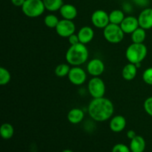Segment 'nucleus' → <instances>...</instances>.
<instances>
[{
    "label": "nucleus",
    "instance_id": "f257e3e1",
    "mask_svg": "<svg viewBox=\"0 0 152 152\" xmlns=\"http://www.w3.org/2000/svg\"><path fill=\"white\" fill-rule=\"evenodd\" d=\"M92 120L96 122H105L112 117L114 112L113 102L105 97L93 98L88 108Z\"/></svg>",
    "mask_w": 152,
    "mask_h": 152
},
{
    "label": "nucleus",
    "instance_id": "f03ea898",
    "mask_svg": "<svg viewBox=\"0 0 152 152\" xmlns=\"http://www.w3.org/2000/svg\"><path fill=\"white\" fill-rule=\"evenodd\" d=\"M89 56L88 49L83 43L70 46L65 53L67 62L72 66H80L88 60Z\"/></svg>",
    "mask_w": 152,
    "mask_h": 152
},
{
    "label": "nucleus",
    "instance_id": "7ed1b4c3",
    "mask_svg": "<svg viewBox=\"0 0 152 152\" xmlns=\"http://www.w3.org/2000/svg\"><path fill=\"white\" fill-rule=\"evenodd\" d=\"M148 49L144 43H132L126 50V57L129 62L133 64L141 63L145 59Z\"/></svg>",
    "mask_w": 152,
    "mask_h": 152
},
{
    "label": "nucleus",
    "instance_id": "20e7f679",
    "mask_svg": "<svg viewBox=\"0 0 152 152\" xmlns=\"http://www.w3.org/2000/svg\"><path fill=\"white\" fill-rule=\"evenodd\" d=\"M46 10L42 0H25L22 6L24 14L29 18H37L43 14Z\"/></svg>",
    "mask_w": 152,
    "mask_h": 152
},
{
    "label": "nucleus",
    "instance_id": "39448f33",
    "mask_svg": "<svg viewBox=\"0 0 152 152\" xmlns=\"http://www.w3.org/2000/svg\"><path fill=\"white\" fill-rule=\"evenodd\" d=\"M103 36L108 42L118 44L124 39L125 33L122 30L120 25L110 23L103 29Z\"/></svg>",
    "mask_w": 152,
    "mask_h": 152
},
{
    "label": "nucleus",
    "instance_id": "423d86ee",
    "mask_svg": "<svg viewBox=\"0 0 152 152\" xmlns=\"http://www.w3.org/2000/svg\"><path fill=\"white\" fill-rule=\"evenodd\" d=\"M89 94L93 98L103 97L105 94V85L99 77H93L88 84Z\"/></svg>",
    "mask_w": 152,
    "mask_h": 152
},
{
    "label": "nucleus",
    "instance_id": "0eeeda50",
    "mask_svg": "<svg viewBox=\"0 0 152 152\" xmlns=\"http://www.w3.org/2000/svg\"><path fill=\"white\" fill-rule=\"evenodd\" d=\"M55 29H56V34L59 37H63V38H68L70 36L75 34L76 26L72 20L62 19L59 20Z\"/></svg>",
    "mask_w": 152,
    "mask_h": 152
},
{
    "label": "nucleus",
    "instance_id": "6e6552de",
    "mask_svg": "<svg viewBox=\"0 0 152 152\" xmlns=\"http://www.w3.org/2000/svg\"><path fill=\"white\" fill-rule=\"evenodd\" d=\"M68 78L74 86H81L86 81L87 74L80 66H73L70 70Z\"/></svg>",
    "mask_w": 152,
    "mask_h": 152
},
{
    "label": "nucleus",
    "instance_id": "1a4fd4ad",
    "mask_svg": "<svg viewBox=\"0 0 152 152\" xmlns=\"http://www.w3.org/2000/svg\"><path fill=\"white\" fill-rule=\"evenodd\" d=\"M92 24L96 28H104L110 24L109 14L103 10H96L92 13L91 18Z\"/></svg>",
    "mask_w": 152,
    "mask_h": 152
},
{
    "label": "nucleus",
    "instance_id": "9d476101",
    "mask_svg": "<svg viewBox=\"0 0 152 152\" xmlns=\"http://www.w3.org/2000/svg\"><path fill=\"white\" fill-rule=\"evenodd\" d=\"M105 71V64L101 59H91L87 65V71L92 77H99Z\"/></svg>",
    "mask_w": 152,
    "mask_h": 152
},
{
    "label": "nucleus",
    "instance_id": "9b49d317",
    "mask_svg": "<svg viewBox=\"0 0 152 152\" xmlns=\"http://www.w3.org/2000/svg\"><path fill=\"white\" fill-rule=\"evenodd\" d=\"M139 25L145 30L152 28V8H145L140 12L137 17Z\"/></svg>",
    "mask_w": 152,
    "mask_h": 152
},
{
    "label": "nucleus",
    "instance_id": "f8f14e48",
    "mask_svg": "<svg viewBox=\"0 0 152 152\" xmlns=\"http://www.w3.org/2000/svg\"><path fill=\"white\" fill-rule=\"evenodd\" d=\"M120 25L123 32L126 34H132L140 27L138 19L133 16H126Z\"/></svg>",
    "mask_w": 152,
    "mask_h": 152
},
{
    "label": "nucleus",
    "instance_id": "ddd939ff",
    "mask_svg": "<svg viewBox=\"0 0 152 152\" xmlns=\"http://www.w3.org/2000/svg\"><path fill=\"white\" fill-rule=\"evenodd\" d=\"M126 126V120L123 116L117 115L111 117L109 128L113 132L120 133L123 132Z\"/></svg>",
    "mask_w": 152,
    "mask_h": 152
},
{
    "label": "nucleus",
    "instance_id": "4468645a",
    "mask_svg": "<svg viewBox=\"0 0 152 152\" xmlns=\"http://www.w3.org/2000/svg\"><path fill=\"white\" fill-rule=\"evenodd\" d=\"M77 35L80 39V42L86 45L93 40L94 37V31L91 27L84 26L79 30Z\"/></svg>",
    "mask_w": 152,
    "mask_h": 152
},
{
    "label": "nucleus",
    "instance_id": "2eb2a0df",
    "mask_svg": "<svg viewBox=\"0 0 152 152\" xmlns=\"http://www.w3.org/2000/svg\"><path fill=\"white\" fill-rule=\"evenodd\" d=\"M59 13L63 19L72 20L77 16L78 12L75 6L71 4H64L59 9Z\"/></svg>",
    "mask_w": 152,
    "mask_h": 152
},
{
    "label": "nucleus",
    "instance_id": "dca6fc26",
    "mask_svg": "<svg viewBox=\"0 0 152 152\" xmlns=\"http://www.w3.org/2000/svg\"><path fill=\"white\" fill-rule=\"evenodd\" d=\"M85 117V114L83 111L80 108H74L70 110L68 113V120L69 123L72 124H79L83 120Z\"/></svg>",
    "mask_w": 152,
    "mask_h": 152
},
{
    "label": "nucleus",
    "instance_id": "f3484780",
    "mask_svg": "<svg viewBox=\"0 0 152 152\" xmlns=\"http://www.w3.org/2000/svg\"><path fill=\"white\" fill-rule=\"evenodd\" d=\"M137 67L135 64L131 63L126 65L122 71V77L124 80L127 81H131L133 80L136 77L137 74Z\"/></svg>",
    "mask_w": 152,
    "mask_h": 152
},
{
    "label": "nucleus",
    "instance_id": "a211bd4d",
    "mask_svg": "<svg viewBox=\"0 0 152 152\" xmlns=\"http://www.w3.org/2000/svg\"><path fill=\"white\" fill-rule=\"evenodd\" d=\"M130 148L132 152H143L145 149V141L142 137L137 135L134 139L131 140Z\"/></svg>",
    "mask_w": 152,
    "mask_h": 152
},
{
    "label": "nucleus",
    "instance_id": "6ab92c4d",
    "mask_svg": "<svg viewBox=\"0 0 152 152\" xmlns=\"http://www.w3.org/2000/svg\"><path fill=\"white\" fill-rule=\"evenodd\" d=\"M146 30L143 29V28H139L135 30L132 34H131V37H132V42L134 43H143L145 41V38H146Z\"/></svg>",
    "mask_w": 152,
    "mask_h": 152
},
{
    "label": "nucleus",
    "instance_id": "aec40b11",
    "mask_svg": "<svg viewBox=\"0 0 152 152\" xmlns=\"http://www.w3.org/2000/svg\"><path fill=\"white\" fill-rule=\"evenodd\" d=\"M125 13L121 10H114L109 13V20L110 23L119 25L122 23L123 19H125Z\"/></svg>",
    "mask_w": 152,
    "mask_h": 152
},
{
    "label": "nucleus",
    "instance_id": "412c9836",
    "mask_svg": "<svg viewBox=\"0 0 152 152\" xmlns=\"http://www.w3.org/2000/svg\"><path fill=\"white\" fill-rule=\"evenodd\" d=\"M14 134V129L11 124L8 123H3L0 128V134L4 140H9L12 138Z\"/></svg>",
    "mask_w": 152,
    "mask_h": 152
},
{
    "label": "nucleus",
    "instance_id": "4be33fe9",
    "mask_svg": "<svg viewBox=\"0 0 152 152\" xmlns=\"http://www.w3.org/2000/svg\"><path fill=\"white\" fill-rule=\"evenodd\" d=\"M46 10L50 12H55L59 10L62 5L63 1L62 0H42Z\"/></svg>",
    "mask_w": 152,
    "mask_h": 152
},
{
    "label": "nucleus",
    "instance_id": "5701e85b",
    "mask_svg": "<svg viewBox=\"0 0 152 152\" xmlns=\"http://www.w3.org/2000/svg\"><path fill=\"white\" fill-rule=\"evenodd\" d=\"M70 70H71V67L68 64H59L55 68V74L58 77H64L68 75Z\"/></svg>",
    "mask_w": 152,
    "mask_h": 152
},
{
    "label": "nucleus",
    "instance_id": "b1692460",
    "mask_svg": "<svg viewBox=\"0 0 152 152\" xmlns=\"http://www.w3.org/2000/svg\"><path fill=\"white\" fill-rule=\"evenodd\" d=\"M59 22V19L54 14H48L44 19L45 25L50 28H56Z\"/></svg>",
    "mask_w": 152,
    "mask_h": 152
},
{
    "label": "nucleus",
    "instance_id": "393cba45",
    "mask_svg": "<svg viewBox=\"0 0 152 152\" xmlns=\"http://www.w3.org/2000/svg\"><path fill=\"white\" fill-rule=\"evenodd\" d=\"M11 80V75L10 71L5 68L1 67L0 68V85L5 86L8 84Z\"/></svg>",
    "mask_w": 152,
    "mask_h": 152
},
{
    "label": "nucleus",
    "instance_id": "a878e982",
    "mask_svg": "<svg viewBox=\"0 0 152 152\" xmlns=\"http://www.w3.org/2000/svg\"><path fill=\"white\" fill-rule=\"evenodd\" d=\"M142 80L146 84L152 86V67L146 68L142 74Z\"/></svg>",
    "mask_w": 152,
    "mask_h": 152
},
{
    "label": "nucleus",
    "instance_id": "bb28decb",
    "mask_svg": "<svg viewBox=\"0 0 152 152\" xmlns=\"http://www.w3.org/2000/svg\"><path fill=\"white\" fill-rule=\"evenodd\" d=\"M111 152H132L129 147L123 143L116 144L112 148Z\"/></svg>",
    "mask_w": 152,
    "mask_h": 152
},
{
    "label": "nucleus",
    "instance_id": "cd10ccee",
    "mask_svg": "<svg viewBox=\"0 0 152 152\" xmlns=\"http://www.w3.org/2000/svg\"><path fill=\"white\" fill-rule=\"evenodd\" d=\"M144 110L149 116L152 117V96L147 98L143 104Z\"/></svg>",
    "mask_w": 152,
    "mask_h": 152
},
{
    "label": "nucleus",
    "instance_id": "c85d7f7f",
    "mask_svg": "<svg viewBox=\"0 0 152 152\" xmlns=\"http://www.w3.org/2000/svg\"><path fill=\"white\" fill-rule=\"evenodd\" d=\"M68 42H69L71 45H74L80 43V39H79L78 35H77V34H74L71 36H70V37H68Z\"/></svg>",
    "mask_w": 152,
    "mask_h": 152
},
{
    "label": "nucleus",
    "instance_id": "c756f323",
    "mask_svg": "<svg viewBox=\"0 0 152 152\" xmlns=\"http://www.w3.org/2000/svg\"><path fill=\"white\" fill-rule=\"evenodd\" d=\"M12 2V4H13L16 7H21L23 5V4L25 3V0H10Z\"/></svg>",
    "mask_w": 152,
    "mask_h": 152
},
{
    "label": "nucleus",
    "instance_id": "7c9ffc66",
    "mask_svg": "<svg viewBox=\"0 0 152 152\" xmlns=\"http://www.w3.org/2000/svg\"><path fill=\"white\" fill-rule=\"evenodd\" d=\"M136 136H137V134L134 130H129V132H127V137L129 139L132 140L134 139Z\"/></svg>",
    "mask_w": 152,
    "mask_h": 152
},
{
    "label": "nucleus",
    "instance_id": "2f4dec72",
    "mask_svg": "<svg viewBox=\"0 0 152 152\" xmlns=\"http://www.w3.org/2000/svg\"><path fill=\"white\" fill-rule=\"evenodd\" d=\"M62 152H74V151H71V150L70 149H65V150H63Z\"/></svg>",
    "mask_w": 152,
    "mask_h": 152
}]
</instances>
